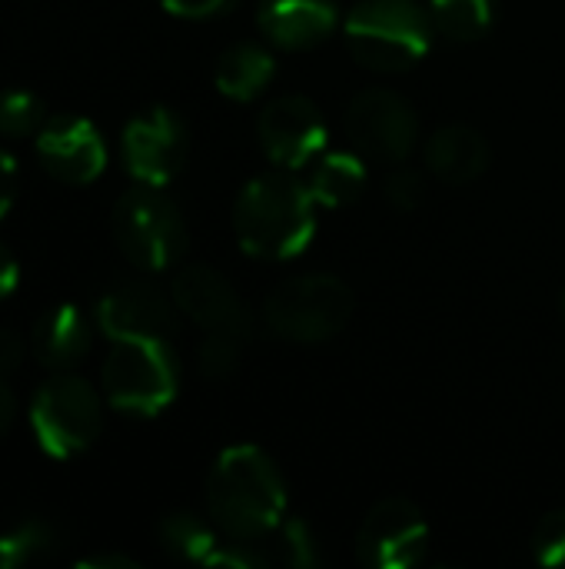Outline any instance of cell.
I'll return each mask as SVG.
<instances>
[{
	"mask_svg": "<svg viewBox=\"0 0 565 569\" xmlns=\"http://www.w3.org/2000/svg\"><path fill=\"white\" fill-rule=\"evenodd\" d=\"M27 350H30V343H27L17 330H7V327H3V330H0V377L20 370Z\"/></svg>",
	"mask_w": 565,
	"mask_h": 569,
	"instance_id": "cell-28",
	"label": "cell"
},
{
	"mask_svg": "<svg viewBox=\"0 0 565 569\" xmlns=\"http://www.w3.org/2000/svg\"><path fill=\"white\" fill-rule=\"evenodd\" d=\"M490 140L466 123H446L426 143V167L446 183L480 180L490 170Z\"/></svg>",
	"mask_w": 565,
	"mask_h": 569,
	"instance_id": "cell-17",
	"label": "cell"
},
{
	"mask_svg": "<svg viewBox=\"0 0 565 569\" xmlns=\"http://www.w3.org/2000/svg\"><path fill=\"white\" fill-rule=\"evenodd\" d=\"M170 297L176 310L203 330H236L253 337V317L236 297L233 283L206 263L183 267L173 277Z\"/></svg>",
	"mask_w": 565,
	"mask_h": 569,
	"instance_id": "cell-13",
	"label": "cell"
},
{
	"mask_svg": "<svg viewBox=\"0 0 565 569\" xmlns=\"http://www.w3.org/2000/svg\"><path fill=\"white\" fill-rule=\"evenodd\" d=\"M343 127L356 153L383 163L406 160L420 140V117L413 103L390 87H370L356 93L346 107Z\"/></svg>",
	"mask_w": 565,
	"mask_h": 569,
	"instance_id": "cell-8",
	"label": "cell"
},
{
	"mask_svg": "<svg viewBox=\"0 0 565 569\" xmlns=\"http://www.w3.org/2000/svg\"><path fill=\"white\" fill-rule=\"evenodd\" d=\"M276 73V60L270 53V47L256 43V40H240L233 47L223 50V57L216 60V87L223 97L230 100H256Z\"/></svg>",
	"mask_w": 565,
	"mask_h": 569,
	"instance_id": "cell-18",
	"label": "cell"
},
{
	"mask_svg": "<svg viewBox=\"0 0 565 569\" xmlns=\"http://www.w3.org/2000/svg\"><path fill=\"white\" fill-rule=\"evenodd\" d=\"M113 240L137 270L160 273L183 257L186 223L163 187L137 183L113 207Z\"/></svg>",
	"mask_w": 565,
	"mask_h": 569,
	"instance_id": "cell-6",
	"label": "cell"
},
{
	"mask_svg": "<svg viewBox=\"0 0 565 569\" xmlns=\"http://www.w3.org/2000/svg\"><path fill=\"white\" fill-rule=\"evenodd\" d=\"M246 340L250 337L246 333H236V330H206L203 333V343H200V353H196L200 373L210 377V380L233 377L240 370Z\"/></svg>",
	"mask_w": 565,
	"mask_h": 569,
	"instance_id": "cell-23",
	"label": "cell"
},
{
	"mask_svg": "<svg viewBox=\"0 0 565 569\" xmlns=\"http://www.w3.org/2000/svg\"><path fill=\"white\" fill-rule=\"evenodd\" d=\"M273 537V557L276 563L293 569H313L320 560H323V550H320V540L313 533V527L306 520H286L270 533Z\"/></svg>",
	"mask_w": 565,
	"mask_h": 569,
	"instance_id": "cell-22",
	"label": "cell"
},
{
	"mask_svg": "<svg viewBox=\"0 0 565 569\" xmlns=\"http://www.w3.org/2000/svg\"><path fill=\"white\" fill-rule=\"evenodd\" d=\"M356 553L370 569H413L430 553V527L416 503L403 497L380 500L360 527Z\"/></svg>",
	"mask_w": 565,
	"mask_h": 569,
	"instance_id": "cell-9",
	"label": "cell"
},
{
	"mask_svg": "<svg viewBox=\"0 0 565 569\" xmlns=\"http://www.w3.org/2000/svg\"><path fill=\"white\" fill-rule=\"evenodd\" d=\"M13 417H17V397L0 377V437H7V430L13 427Z\"/></svg>",
	"mask_w": 565,
	"mask_h": 569,
	"instance_id": "cell-32",
	"label": "cell"
},
{
	"mask_svg": "<svg viewBox=\"0 0 565 569\" xmlns=\"http://www.w3.org/2000/svg\"><path fill=\"white\" fill-rule=\"evenodd\" d=\"M173 297L150 280H123L97 303V327L110 340L123 337H167L173 327Z\"/></svg>",
	"mask_w": 565,
	"mask_h": 569,
	"instance_id": "cell-14",
	"label": "cell"
},
{
	"mask_svg": "<svg viewBox=\"0 0 565 569\" xmlns=\"http://www.w3.org/2000/svg\"><path fill=\"white\" fill-rule=\"evenodd\" d=\"M123 163L137 183L167 187L186 160V127L167 107H150L137 113L120 137Z\"/></svg>",
	"mask_w": 565,
	"mask_h": 569,
	"instance_id": "cell-11",
	"label": "cell"
},
{
	"mask_svg": "<svg viewBox=\"0 0 565 569\" xmlns=\"http://www.w3.org/2000/svg\"><path fill=\"white\" fill-rule=\"evenodd\" d=\"M57 547V533L50 523L27 520L0 533V569H20L47 560Z\"/></svg>",
	"mask_w": 565,
	"mask_h": 569,
	"instance_id": "cell-21",
	"label": "cell"
},
{
	"mask_svg": "<svg viewBox=\"0 0 565 569\" xmlns=\"http://www.w3.org/2000/svg\"><path fill=\"white\" fill-rule=\"evenodd\" d=\"M310 167L313 170H310L306 187H310L316 207L340 210V207H350L353 200H360V193L366 190V157L356 153L353 147L320 153Z\"/></svg>",
	"mask_w": 565,
	"mask_h": 569,
	"instance_id": "cell-19",
	"label": "cell"
},
{
	"mask_svg": "<svg viewBox=\"0 0 565 569\" xmlns=\"http://www.w3.org/2000/svg\"><path fill=\"white\" fill-rule=\"evenodd\" d=\"M100 383L113 410L127 417H157L180 390V367L167 337H123L113 340Z\"/></svg>",
	"mask_w": 565,
	"mask_h": 569,
	"instance_id": "cell-4",
	"label": "cell"
},
{
	"mask_svg": "<svg viewBox=\"0 0 565 569\" xmlns=\"http://www.w3.org/2000/svg\"><path fill=\"white\" fill-rule=\"evenodd\" d=\"M386 200L396 210H416L426 200V177L413 167H400L386 177Z\"/></svg>",
	"mask_w": 565,
	"mask_h": 569,
	"instance_id": "cell-26",
	"label": "cell"
},
{
	"mask_svg": "<svg viewBox=\"0 0 565 569\" xmlns=\"http://www.w3.org/2000/svg\"><path fill=\"white\" fill-rule=\"evenodd\" d=\"M236 243L256 260H290L306 250L316 233V200L296 170H270L253 177L233 207Z\"/></svg>",
	"mask_w": 565,
	"mask_h": 569,
	"instance_id": "cell-2",
	"label": "cell"
},
{
	"mask_svg": "<svg viewBox=\"0 0 565 569\" xmlns=\"http://www.w3.org/2000/svg\"><path fill=\"white\" fill-rule=\"evenodd\" d=\"M430 20L436 33L456 40V43H473L483 33H490L496 20V0H430Z\"/></svg>",
	"mask_w": 565,
	"mask_h": 569,
	"instance_id": "cell-20",
	"label": "cell"
},
{
	"mask_svg": "<svg viewBox=\"0 0 565 569\" xmlns=\"http://www.w3.org/2000/svg\"><path fill=\"white\" fill-rule=\"evenodd\" d=\"M13 197H17V163L10 153L0 150V217L10 210Z\"/></svg>",
	"mask_w": 565,
	"mask_h": 569,
	"instance_id": "cell-29",
	"label": "cell"
},
{
	"mask_svg": "<svg viewBox=\"0 0 565 569\" xmlns=\"http://www.w3.org/2000/svg\"><path fill=\"white\" fill-rule=\"evenodd\" d=\"M263 153L283 170H303L326 150V120L303 93L273 97L256 120Z\"/></svg>",
	"mask_w": 565,
	"mask_h": 569,
	"instance_id": "cell-10",
	"label": "cell"
},
{
	"mask_svg": "<svg viewBox=\"0 0 565 569\" xmlns=\"http://www.w3.org/2000/svg\"><path fill=\"white\" fill-rule=\"evenodd\" d=\"M43 127V103L27 90H3L0 93V137L17 140L30 137Z\"/></svg>",
	"mask_w": 565,
	"mask_h": 569,
	"instance_id": "cell-24",
	"label": "cell"
},
{
	"mask_svg": "<svg viewBox=\"0 0 565 569\" xmlns=\"http://www.w3.org/2000/svg\"><path fill=\"white\" fill-rule=\"evenodd\" d=\"M30 427L37 443L50 457L57 460L77 457L100 437L103 400L83 377L57 373L33 393Z\"/></svg>",
	"mask_w": 565,
	"mask_h": 569,
	"instance_id": "cell-7",
	"label": "cell"
},
{
	"mask_svg": "<svg viewBox=\"0 0 565 569\" xmlns=\"http://www.w3.org/2000/svg\"><path fill=\"white\" fill-rule=\"evenodd\" d=\"M256 23L280 50H310L340 27V0H260Z\"/></svg>",
	"mask_w": 565,
	"mask_h": 569,
	"instance_id": "cell-15",
	"label": "cell"
},
{
	"mask_svg": "<svg viewBox=\"0 0 565 569\" xmlns=\"http://www.w3.org/2000/svg\"><path fill=\"white\" fill-rule=\"evenodd\" d=\"M533 553L543 567L565 569V510H553L539 520Z\"/></svg>",
	"mask_w": 565,
	"mask_h": 569,
	"instance_id": "cell-25",
	"label": "cell"
},
{
	"mask_svg": "<svg viewBox=\"0 0 565 569\" xmlns=\"http://www.w3.org/2000/svg\"><path fill=\"white\" fill-rule=\"evenodd\" d=\"M37 157L60 183H93L107 167V143L83 117H53L37 130Z\"/></svg>",
	"mask_w": 565,
	"mask_h": 569,
	"instance_id": "cell-12",
	"label": "cell"
},
{
	"mask_svg": "<svg viewBox=\"0 0 565 569\" xmlns=\"http://www.w3.org/2000/svg\"><path fill=\"white\" fill-rule=\"evenodd\" d=\"M163 10H170L173 17H186V20H203V17H216L226 7H233L236 0H160Z\"/></svg>",
	"mask_w": 565,
	"mask_h": 569,
	"instance_id": "cell-27",
	"label": "cell"
},
{
	"mask_svg": "<svg viewBox=\"0 0 565 569\" xmlns=\"http://www.w3.org/2000/svg\"><path fill=\"white\" fill-rule=\"evenodd\" d=\"M90 347H93V323L83 310L70 303L47 310L30 333V353L37 357L40 367L53 373H70L77 363H83Z\"/></svg>",
	"mask_w": 565,
	"mask_h": 569,
	"instance_id": "cell-16",
	"label": "cell"
},
{
	"mask_svg": "<svg viewBox=\"0 0 565 569\" xmlns=\"http://www.w3.org/2000/svg\"><path fill=\"white\" fill-rule=\"evenodd\" d=\"M433 33L430 10L416 0H360L343 20L350 53L380 73L410 70L430 50Z\"/></svg>",
	"mask_w": 565,
	"mask_h": 569,
	"instance_id": "cell-3",
	"label": "cell"
},
{
	"mask_svg": "<svg viewBox=\"0 0 565 569\" xmlns=\"http://www.w3.org/2000/svg\"><path fill=\"white\" fill-rule=\"evenodd\" d=\"M353 317V290L333 273H303L276 283L263 300L266 330L286 343L333 340Z\"/></svg>",
	"mask_w": 565,
	"mask_h": 569,
	"instance_id": "cell-5",
	"label": "cell"
},
{
	"mask_svg": "<svg viewBox=\"0 0 565 569\" xmlns=\"http://www.w3.org/2000/svg\"><path fill=\"white\" fill-rule=\"evenodd\" d=\"M80 569H137L140 563L123 557V553H97V557H87L77 563Z\"/></svg>",
	"mask_w": 565,
	"mask_h": 569,
	"instance_id": "cell-31",
	"label": "cell"
},
{
	"mask_svg": "<svg viewBox=\"0 0 565 569\" xmlns=\"http://www.w3.org/2000/svg\"><path fill=\"white\" fill-rule=\"evenodd\" d=\"M206 510L223 537L266 540L286 517V483L273 457L253 443L226 447L206 480Z\"/></svg>",
	"mask_w": 565,
	"mask_h": 569,
	"instance_id": "cell-1",
	"label": "cell"
},
{
	"mask_svg": "<svg viewBox=\"0 0 565 569\" xmlns=\"http://www.w3.org/2000/svg\"><path fill=\"white\" fill-rule=\"evenodd\" d=\"M20 283V267H17V257L0 243V297L13 293Z\"/></svg>",
	"mask_w": 565,
	"mask_h": 569,
	"instance_id": "cell-30",
	"label": "cell"
}]
</instances>
